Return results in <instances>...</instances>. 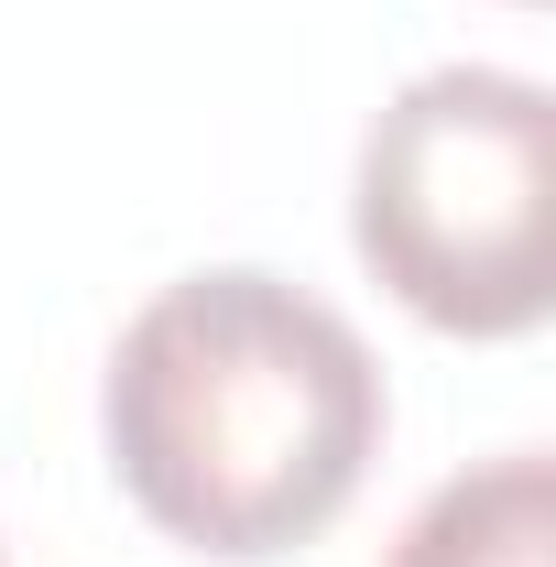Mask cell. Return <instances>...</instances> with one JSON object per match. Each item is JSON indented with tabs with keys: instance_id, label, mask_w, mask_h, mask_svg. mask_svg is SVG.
I'll return each mask as SVG.
<instances>
[{
	"instance_id": "6da1fadb",
	"label": "cell",
	"mask_w": 556,
	"mask_h": 567,
	"mask_svg": "<svg viewBox=\"0 0 556 567\" xmlns=\"http://www.w3.org/2000/svg\"><path fill=\"white\" fill-rule=\"evenodd\" d=\"M110 470L153 535L218 567L295 557L382 458V360L328 295L262 262H208L132 306L99 382Z\"/></svg>"
},
{
	"instance_id": "7a4b0ae2",
	"label": "cell",
	"mask_w": 556,
	"mask_h": 567,
	"mask_svg": "<svg viewBox=\"0 0 556 567\" xmlns=\"http://www.w3.org/2000/svg\"><path fill=\"white\" fill-rule=\"evenodd\" d=\"M349 240L447 339L556 317V99L513 66L404 76L349 164Z\"/></svg>"
},
{
	"instance_id": "3957f363",
	"label": "cell",
	"mask_w": 556,
	"mask_h": 567,
	"mask_svg": "<svg viewBox=\"0 0 556 567\" xmlns=\"http://www.w3.org/2000/svg\"><path fill=\"white\" fill-rule=\"evenodd\" d=\"M382 567H556L546 447H502V458H470L459 481H436Z\"/></svg>"
}]
</instances>
